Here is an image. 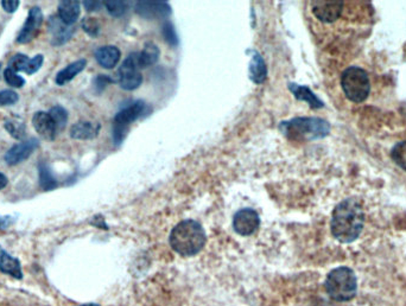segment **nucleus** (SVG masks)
<instances>
[{
  "instance_id": "39448f33",
  "label": "nucleus",
  "mask_w": 406,
  "mask_h": 306,
  "mask_svg": "<svg viewBox=\"0 0 406 306\" xmlns=\"http://www.w3.org/2000/svg\"><path fill=\"white\" fill-rule=\"evenodd\" d=\"M341 87L347 99L357 104L366 100L371 92L368 74L360 67H350L342 73Z\"/></svg>"
},
{
  "instance_id": "e433bc0d",
  "label": "nucleus",
  "mask_w": 406,
  "mask_h": 306,
  "mask_svg": "<svg viewBox=\"0 0 406 306\" xmlns=\"http://www.w3.org/2000/svg\"><path fill=\"white\" fill-rule=\"evenodd\" d=\"M78 306H99L98 304H83V305H78Z\"/></svg>"
},
{
  "instance_id": "473e14b6",
  "label": "nucleus",
  "mask_w": 406,
  "mask_h": 306,
  "mask_svg": "<svg viewBox=\"0 0 406 306\" xmlns=\"http://www.w3.org/2000/svg\"><path fill=\"white\" fill-rule=\"evenodd\" d=\"M0 3H1V6L5 10V12H8V14H14L19 8V4H21L19 0H1Z\"/></svg>"
},
{
  "instance_id": "7c9ffc66",
  "label": "nucleus",
  "mask_w": 406,
  "mask_h": 306,
  "mask_svg": "<svg viewBox=\"0 0 406 306\" xmlns=\"http://www.w3.org/2000/svg\"><path fill=\"white\" fill-rule=\"evenodd\" d=\"M82 29L87 32L88 35L96 37L100 32L99 23L95 18H86L82 21Z\"/></svg>"
},
{
  "instance_id": "72a5a7b5",
  "label": "nucleus",
  "mask_w": 406,
  "mask_h": 306,
  "mask_svg": "<svg viewBox=\"0 0 406 306\" xmlns=\"http://www.w3.org/2000/svg\"><path fill=\"white\" fill-rule=\"evenodd\" d=\"M14 222V216H0V231L9 228Z\"/></svg>"
},
{
  "instance_id": "20e7f679",
  "label": "nucleus",
  "mask_w": 406,
  "mask_h": 306,
  "mask_svg": "<svg viewBox=\"0 0 406 306\" xmlns=\"http://www.w3.org/2000/svg\"><path fill=\"white\" fill-rule=\"evenodd\" d=\"M324 286L329 297L334 301L350 302L358 292V279L350 267H337L329 272Z\"/></svg>"
},
{
  "instance_id": "ddd939ff",
  "label": "nucleus",
  "mask_w": 406,
  "mask_h": 306,
  "mask_svg": "<svg viewBox=\"0 0 406 306\" xmlns=\"http://www.w3.org/2000/svg\"><path fill=\"white\" fill-rule=\"evenodd\" d=\"M44 56L43 55H36V56L30 57L24 55V54H17L14 57H11L9 61V66L8 68L14 70L16 73L23 71L27 75H32L37 73L38 70L43 66Z\"/></svg>"
},
{
  "instance_id": "bb28decb",
  "label": "nucleus",
  "mask_w": 406,
  "mask_h": 306,
  "mask_svg": "<svg viewBox=\"0 0 406 306\" xmlns=\"http://www.w3.org/2000/svg\"><path fill=\"white\" fill-rule=\"evenodd\" d=\"M391 158L397 167L406 171V140L393 146Z\"/></svg>"
},
{
  "instance_id": "f8f14e48",
  "label": "nucleus",
  "mask_w": 406,
  "mask_h": 306,
  "mask_svg": "<svg viewBox=\"0 0 406 306\" xmlns=\"http://www.w3.org/2000/svg\"><path fill=\"white\" fill-rule=\"evenodd\" d=\"M313 14L322 23L337 22L342 14L343 3L342 1H314Z\"/></svg>"
},
{
  "instance_id": "4468645a",
  "label": "nucleus",
  "mask_w": 406,
  "mask_h": 306,
  "mask_svg": "<svg viewBox=\"0 0 406 306\" xmlns=\"http://www.w3.org/2000/svg\"><path fill=\"white\" fill-rule=\"evenodd\" d=\"M135 11L145 19H161L170 16L171 8L166 1H138Z\"/></svg>"
},
{
  "instance_id": "5701e85b",
  "label": "nucleus",
  "mask_w": 406,
  "mask_h": 306,
  "mask_svg": "<svg viewBox=\"0 0 406 306\" xmlns=\"http://www.w3.org/2000/svg\"><path fill=\"white\" fill-rule=\"evenodd\" d=\"M159 55H161V51L156 44L153 42L145 44L143 50L140 53H137V63H138L139 69L153 66L158 61Z\"/></svg>"
},
{
  "instance_id": "dca6fc26",
  "label": "nucleus",
  "mask_w": 406,
  "mask_h": 306,
  "mask_svg": "<svg viewBox=\"0 0 406 306\" xmlns=\"http://www.w3.org/2000/svg\"><path fill=\"white\" fill-rule=\"evenodd\" d=\"M58 17L67 25H74L78 22L81 12V5L78 0H63L58 4Z\"/></svg>"
},
{
  "instance_id": "0eeeda50",
  "label": "nucleus",
  "mask_w": 406,
  "mask_h": 306,
  "mask_svg": "<svg viewBox=\"0 0 406 306\" xmlns=\"http://www.w3.org/2000/svg\"><path fill=\"white\" fill-rule=\"evenodd\" d=\"M119 86L124 91H135L143 82V75L137 63V53H132L118 70Z\"/></svg>"
},
{
  "instance_id": "f704fd0d",
  "label": "nucleus",
  "mask_w": 406,
  "mask_h": 306,
  "mask_svg": "<svg viewBox=\"0 0 406 306\" xmlns=\"http://www.w3.org/2000/svg\"><path fill=\"white\" fill-rule=\"evenodd\" d=\"M83 5L88 12H93V11H98L100 9L102 3L101 1H83Z\"/></svg>"
},
{
  "instance_id": "a211bd4d",
  "label": "nucleus",
  "mask_w": 406,
  "mask_h": 306,
  "mask_svg": "<svg viewBox=\"0 0 406 306\" xmlns=\"http://www.w3.org/2000/svg\"><path fill=\"white\" fill-rule=\"evenodd\" d=\"M249 79L254 84H260L267 79V67L262 55L253 50L249 62Z\"/></svg>"
},
{
  "instance_id": "f3484780",
  "label": "nucleus",
  "mask_w": 406,
  "mask_h": 306,
  "mask_svg": "<svg viewBox=\"0 0 406 306\" xmlns=\"http://www.w3.org/2000/svg\"><path fill=\"white\" fill-rule=\"evenodd\" d=\"M95 60L102 68L112 69L120 60V50L114 45L101 47L95 51Z\"/></svg>"
},
{
  "instance_id": "c85d7f7f",
  "label": "nucleus",
  "mask_w": 406,
  "mask_h": 306,
  "mask_svg": "<svg viewBox=\"0 0 406 306\" xmlns=\"http://www.w3.org/2000/svg\"><path fill=\"white\" fill-rule=\"evenodd\" d=\"M4 79L6 81V84L14 88H22L25 86V80L23 76L16 73L14 70L6 68L4 70Z\"/></svg>"
},
{
  "instance_id": "2f4dec72",
  "label": "nucleus",
  "mask_w": 406,
  "mask_h": 306,
  "mask_svg": "<svg viewBox=\"0 0 406 306\" xmlns=\"http://www.w3.org/2000/svg\"><path fill=\"white\" fill-rule=\"evenodd\" d=\"M163 36H164L166 42L170 44V45H176L177 42H179L177 36H176L175 29H174L170 22H166L164 24V27H163Z\"/></svg>"
},
{
  "instance_id": "b1692460",
  "label": "nucleus",
  "mask_w": 406,
  "mask_h": 306,
  "mask_svg": "<svg viewBox=\"0 0 406 306\" xmlns=\"http://www.w3.org/2000/svg\"><path fill=\"white\" fill-rule=\"evenodd\" d=\"M38 178H40V187L44 191H52L58 185L56 177L54 176L48 163L40 162L38 164Z\"/></svg>"
},
{
  "instance_id": "f257e3e1",
  "label": "nucleus",
  "mask_w": 406,
  "mask_h": 306,
  "mask_svg": "<svg viewBox=\"0 0 406 306\" xmlns=\"http://www.w3.org/2000/svg\"><path fill=\"white\" fill-rule=\"evenodd\" d=\"M365 226L363 203L357 196L341 201L332 211L330 229L332 237L341 244L358 240Z\"/></svg>"
},
{
  "instance_id": "412c9836",
  "label": "nucleus",
  "mask_w": 406,
  "mask_h": 306,
  "mask_svg": "<svg viewBox=\"0 0 406 306\" xmlns=\"http://www.w3.org/2000/svg\"><path fill=\"white\" fill-rule=\"evenodd\" d=\"M289 89L296 97L297 100L306 101L314 110H319V108H322L324 106V102L319 100L314 93L311 92V88L291 82V84H289Z\"/></svg>"
},
{
  "instance_id": "4be33fe9",
  "label": "nucleus",
  "mask_w": 406,
  "mask_h": 306,
  "mask_svg": "<svg viewBox=\"0 0 406 306\" xmlns=\"http://www.w3.org/2000/svg\"><path fill=\"white\" fill-rule=\"evenodd\" d=\"M86 66H87V61L84 58L70 63L69 66H67L61 71H58V74L55 78V82L58 86H65L74 78H76L81 71H83Z\"/></svg>"
},
{
  "instance_id": "423d86ee",
  "label": "nucleus",
  "mask_w": 406,
  "mask_h": 306,
  "mask_svg": "<svg viewBox=\"0 0 406 306\" xmlns=\"http://www.w3.org/2000/svg\"><path fill=\"white\" fill-rule=\"evenodd\" d=\"M148 110L146 102L143 100L135 101L133 104L122 108L113 120V141L115 146L122 144L126 137L128 127L135 123L137 119L144 115Z\"/></svg>"
},
{
  "instance_id": "7ed1b4c3",
  "label": "nucleus",
  "mask_w": 406,
  "mask_h": 306,
  "mask_svg": "<svg viewBox=\"0 0 406 306\" xmlns=\"http://www.w3.org/2000/svg\"><path fill=\"white\" fill-rule=\"evenodd\" d=\"M280 128L289 139L311 141L327 137L332 127L324 119L301 117L280 123Z\"/></svg>"
},
{
  "instance_id": "2eb2a0df",
  "label": "nucleus",
  "mask_w": 406,
  "mask_h": 306,
  "mask_svg": "<svg viewBox=\"0 0 406 306\" xmlns=\"http://www.w3.org/2000/svg\"><path fill=\"white\" fill-rule=\"evenodd\" d=\"M32 126L43 139L53 141L57 136L56 126L50 114L37 112L32 117Z\"/></svg>"
},
{
  "instance_id": "9b49d317",
  "label": "nucleus",
  "mask_w": 406,
  "mask_h": 306,
  "mask_svg": "<svg viewBox=\"0 0 406 306\" xmlns=\"http://www.w3.org/2000/svg\"><path fill=\"white\" fill-rule=\"evenodd\" d=\"M48 31L50 35V43L54 47H61L68 43L74 35V27L62 22L58 16H52L48 21Z\"/></svg>"
},
{
  "instance_id": "1a4fd4ad",
  "label": "nucleus",
  "mask_w": 406,
  "mask_h": 306,
  "mask_svg": "<svg viewBox=\"0 0 406 306\" xmlns=\"http://www.w3.org/2000/svg\"><path fill=\"white\" fill-rule=\"evenodd\" d=\"M260 226V217L257 211L251 208L239 210L233 217V228L239 235H252Z\"/></svg>"
},
{
  "instance_id": "4c0bfd02",
  "label": "nucleus",
  "mask_w": 406,
  "mask_h": 306,
  "mask_svg": "<svg viewBox=\"0 0 406 306\" xmlns=\"http://www.w3.org/2000/svg\"><path fill=\"white\" fill-rule=\"evenodd\" d=\"M0 69H1V63H0Z\"/></svg>"
},
{
  "instance_id": "a878e982",
  "label": "nucleus",
  "mask_w": 406,
  "mask_h": 306,
  "mask_svg": "<svg viewBox=\"0 0 406 306\" xmlns=\"http://www.w3.org/2000/svg\"><path fill=\"white\" fill-rule=\"evenodd\" d=\"M5 128L9 132L14 139H23L27 136V128L25 123L21 121L19 119H8L5 123Z\"/></svg>"
},
{
  "instance_id": "6ab92c4d",
  "label": "nucleus",
  "mask_w": 406,
  "mask_h": 306,
  "mask_svg": "<svg viewBox=\"0 0 406 306\" xmlns=\"http://www.w3.org/2000/svg\"><path fill=\"white\" fill-rule=\"evenodd\" d=\"M100 132L99 123H91V121H79L74 123L70 128V137L73 139L89 140L94 139Z\"/></svg>"
},
{
  "instance_id": "393cba45",
  "label": "nucleus",
  "mask_w": 406,
  "mask_h": 306,
  "mask_svg": "<svg viewBox=\"0 0 406 306\" xmlns=\"http://www.w3.org/2000/svg\"><path fill=\"white\" fill-rule=\"evenodd\" d=\"M48 113L53 118L55 126H56L57 133L63 131L66 128L67 123H68V112H67L66 108L62 107V106H54Z\"/></svg>"
},
{
  "instance_id": "f03ea898",
  "label": "nucleus",
  "mask_w": 406,
  "mask_h": 306,
  "mask_svg": "<svg viewBox=\"0 0 406 306\" xmlns=\"http://www.w3.org/2000/svg\"><path fill=\"white\" fill-rule=\"evenodd\" d=\"M205 229L194 220H184L175 226L170 234L171 248L182 257H192L205 247Z\"/></svg>"
},
{
  "instance_id": "c9c22d12",
  "label": "nucleus",
  "mask_w": 406,
  "mask_h": 306,
  "mask_svg": "<svg viewBox=\"0 0 406 306\" xmlns=\"http://www.w3.org/2000/svg\"><path fill=\"white\" fill-rule=\"evenodd\" d=\"M8 184H9V180H8V177L3 174V172H0V190H3V189L6 188L8 187Z\"/></svg>"
},
{
  "instance_id": "aec40b11",
  "label": "nucleus",
  "mask_w": 406,
  "mask_h": 306,
  "mask_svg": "<svg viewBox=\"0 0 406 306\" xmlns=\"http://www.w3.org/2000/svg\"><path fill=\"white\" fill-rule=\"evenodd\" d=\"M0 271L14 276L16 279H22L23 271L21 261L17 258H14L11 254L0 247Z\"/></svg>"
},
{
  "instance_id": "6e6552de",
  "label": "nucleus",
  "mask_w": 406,
  "mask_h": 306,
  "mask_svg": "<svg viewBox=\"0 0 406 306\" xmlns=\"http://www.w3.org/2000/svg\"><path fill=\"white\" fill-rule=\"evenodd\" d=\"M43 12L40 6L31 8L27 14V21L17 36V43L27 44L35 40L40 34L41 27L43 24Z\"/></svg>"
},
{
  "instance_id": "cd10ccee",
  "label": "nucleus",
  "mask_w": 406,
  "mask_h": 306,
  "mask_svg": "<svg viewBox=\"0 0 406 306\" xmlns=\"http://www.w3.org/2000/svg\"><path fill=\"white\" fill-rule=\"evenodd\" d=\"M104 5L109 11V14L113 17H122L128 10V3L122 0H109V1H105Z\"/></svg>"
},
{
  "instance_id": "9d476101",
  "label": "nucleus",
  "mask_w": 406,
  "mask_h": 306,
  "mask_svg": "<svg viewBox=\"0 0 406 306\" xmlns=\"http://www.w3.org/2000/svg\"><path fill=\"white\" fill-rule=\"evenodd\" d=\"M38 146H40V140L36 138H30L19 144L14 145L8 152L5 153V163L11 167H14L19 163L27 161V158H30L31 154L38 149Z\"/></svg>"
},
{
  "instance_id": "c756f323",
  "label": "nucleus",
  "mask_w": 406,
  "mask_h": 306,
  "mask_svg": "<svg viewBox=\"0 0 406 306\" xmlns=\"http://www.w3.org/2000/svg\"><path fill=\"white\" fill-rule=\"evenodd\" d=\"M18 101H19V95L14 91L6 89L0 92V106H12L17 104Z\"/></svg>"
}]
</instances>
